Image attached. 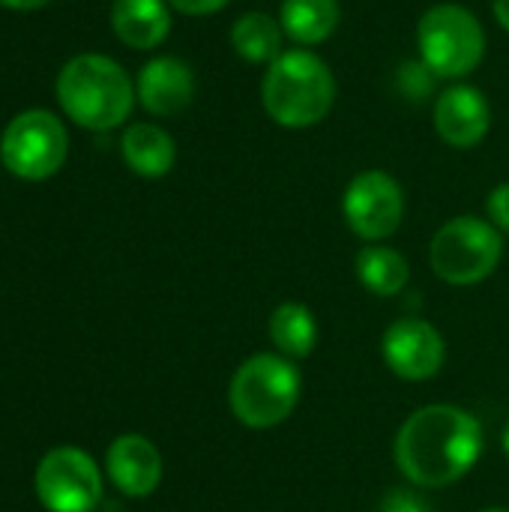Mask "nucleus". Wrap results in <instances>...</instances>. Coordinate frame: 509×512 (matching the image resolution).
<instances>
[{"label":"nucleus","mask_w":509,"mask_h":512,"mask_svg":"<svg viewBox=\"0 0 509 512\" xmlns=\"http://www.w3.org/2000/svg\"><path fill=\"white\" fill-rule=\"evenodd\" d=\"M483 456V426L459 405H423L396 432L393 459L417 489H447L468 477Z\"/></svg>","instance_id":"1"},{"label":"nucleus","mask_w":509,"mask_h":512,"mask_svg":"<svg viewBox=\"0 0 509 512\" xmlns=\"http://www.w3.org/2000/svg\"><path fill=\"white\" fill-rule=\"evenodd\" d=\"M54 99L69 123L87 132L120 129L138 102L132 75L108 54L69 57L54 78Z\"/></svg>","instance_id":"2"},{"label":"nucleus","mask_w":509,"mask_h":512,"mask_svg":"<svg viewBox=\"0 0 509 512\" xmlns=\"http://www.w3.org/2000/svg\"><path fill=\"white\" fill-rule=\"evenodd\" d=\"M261 105L282 129L318 126L336 105V75L315 51L291 48L267 66Z\"/></svg>","instance_id":"3"},{"label":"nucleus","mask_w":509,"mask_h":512,"mask_svg":"<svg viewBox=\"0 0 509 512\" xmlns=\"http://www.w3.org/2000/svg\"><path fill=\"white\" fill-rule=\"evenodd\" d=\"M303 375L282 354H252L237 366L228 384V405L246 429L282 426L300 402Z\"/></svg>","instance_id":"4"},{"label":"nucleus","mask_w":509,"mask_h":512,"mask_svg":"<svg viewBox=\"0 0 509 512\" xmlns=\"http://www.w3.org/2000/svg\"><path fill=\"white\" fill-rule=\"evenodd\" d=\"M417 48L435 78L462 81L486 57V30L468 6L435 3L417 21Z\"/></svg>","instance_id":"5"},{"label":"nucleus","mask_w":509,"mask_h":512,"mask_svg":"<svg viewBox=\"0 0 509 512\" xmlns=\"http://www.w3.org/2000/svg\"><path fill=\"white\" fill-rule=\"evenodd\" d=\"M504 258V234L480 216L444 222L429 243V267L447 285H477L489 279Z\"/></svg>","instance_id":"6"},{"label":"nucleus","mask_w":509,"mask_h":512,"mask_svg":"<svg viewBox=\"0 0 509 512\" xmlns=\"http://www.w3.org/2000/svg\"><path fill=\"white\" fill-rule=\"evenodd\" d=\"M66 156V123L48 108H24L0 132V162L18 180L42 183L66 165Z\"/></svg>","instance_id":"7"},{"label":"nucleus","mask_w":509,"mask_h":512,"mask_svg":"<svg viewBox=\"0 0 509 512\" xmlns=\"http://www.w3.org/2000/svg\"><path fill=\"white\" fill-rule=\"evenodd\" d=\"M33 489L48 512H93L102 501V471L78 447H54L42 456Z\"/></svg>","instance_id":"8"},{"label":"nucleus","mask_w":509,"mask_h":512,"mask_svg":"<svg viewBox=\"0 0 509 512\" xmlns=\"http://www.w3.org/2000/svg\"><path fill=\"white\" fill-rule=\"evenodd\" d=\"M342 216L354 237L363 243H384L393 237L405 216V192L387 171L369 168L351 177L342 195Z\"/></svg>","instance_id":"9"},{"label":"nucleus","mask_w":509,"mask_h":512,"mask_svg":"<svg viewBox=\"0 0 509 512\" xmlns=\"http://www.w3.org/2000/svg\"><path fill=\"white\" fill-rule=\"evenodd\" d=\"M381 357L402 381H429L447 360L444 336L423 318H399L384 330Z\"/></svg>","instance_id":"10"},{"label":"nucleus","mask_w":509,"mask_h":512,"mask_svg":"<svg viewBox=\"0 0 509 512\" xmlns=\"http://www.w3.org/2000/svg\"><path fill=\"white\" fill-rule=\"evenodd\" d=\"M492 126V105L486 93L474 84H450L435 99V132L447 147L471 150L477 147Z\"/></svg>","instance_id":"11"},{"label":"nucleus","mask_w":509,"mask_h":512,"mask_svg":"<svg viewBox=\"0 0 509 512\" xmlns=\"http://www.w3.org/2000/svg\"><path fill=\"white\" fill-rule=\"evenodd\" d=\"M138 105L153 117H177L195 99V72L183 57H150L135 75Z\"/></svg>","instance_id":"12"},{"label":"nucleus","mask_w":509,"mask_h":512,"mask_svg":"<svg viewBox=\"0 0 509 512\" xmlns=\"http://www.w3.org/2000/svg\"><path fill=\"white\" fill-rule=\"evenodd\" d=\"M105 471L126 498H150L162 483V453L138 432L120 435L105 453Z\"/></svg>","instance_id":"13"},{"label":"nucleus","mask_w":509,"mask_h":512,"mask_svg":"<svg viewBox=\"0 0 509 512\" xmlns=\"http://www.w3.org/2000/svg\"><path fill=\"white\" fill-rule=\"evenodd\" d=\"M108 21L126 48L153 51L171 33V6L168 0H114Z\"/></svg>","instance_id":"14"},{"label":"nucleus","mask_w":509,"mask_h":512,"mask_svg":"<svg viewBox=\"0 0 509 512\" xmlns=\"http://www.w3.org/2000/svg\"><path fill=\"white\" fill-rule=\"evenodd\" d=\"M120 156L126 168L144 180H159L165 177L174 162H177V144L168 129L159 123H129L120 135Z\"/></svg>","instance_id":"15"},{"label":"nucleus","mask_w":509,"mask_h":512,"mask_svg":"<svg viewBox=\"0 0 509 512\" xmlns=\"http://www.w3.org/2000/svg\"><path fill=\"white\" fill-rule=\"evenodd\" d=\"M342 21L339 0H282L279 24L285 36L303 48L327 42Z\"/></svg>","instance_id":"16"},{"label":"nucleus","mask_w":509,"mask_h":512,"mask_svg":"<svg viewBox=\"0 0 509 512\" xmlns=\"http://www.w3.org/2000/svg\"><path fill=\"white\" fill-rule=\"evenodd\" d=\"M357 282L375 297H396L411 282V267L405 255L384 243H366L354 258Z\"/></svg>","instance_id":"17"},{"label":"nucleus","mask_w":509,"mask_h":512,"mask_svg":"<svg viewBox=\"0 0 509 512\" xmlns=\"http://www.w3.org/2000/svg\"><path fill=\"white\" fill-rule=\"evenodd\" d=\"M285 30L279 24V18L267 15V12H243L234 24H231V48L237 57H243L246 63H264L270 66L276 57L285 54Z\"/></svg>","instance_id":"18"},{"label":"nucleus","mask_w":509,"mask_h":512,"mask_svg":"<svg viewBox=\"0 0 509 512\" xmlns=\"http://www.w3.org/2000/svg\"><path fill=\"white\" fill-rule=\"evenodd\" d=\"M270 342L276 345V354L288 360H306L318 345V321L309 306L303 303H279L267 321Z\"/></svg>","instance_id":"19"},{"label":"nucleus","mask_w":509,"mask_h":512,"mask_svg":"<svg viewBox=\"0 0 509 512\" xmlns=\"http://www.w3.org/2000/svg\"><path fill=\"white\" fill-rule=\"evenodd\" d=\"M432 81H435V72L423 63V60H405L402 69H399V93L405 99H426L432 93Z\"/></svg>","instance_id":"20"},{"label":"nucleus","mask_w":509,"mask_h":512,"mask_svg":"<svg viewBox=\"0 0 509 512\" xmlns=\"http://www.w3.org/2000/svg\"><path fill=\"white\" fill-rule=\"evenodd\" d=\"M486 219L501 231L509 234V180L507 183H498L489 198H486Z\"/></svg>","instance_id":"21"},{"label":"nucleus","mask_w":509,"mask_h":512,"mask_svg":"<svg viewBox=\"0 0 509 512\" xmlns=\"http://www.w3.org/2000/svg\"><path fill=\"white\" fill-rule=\"evenodd\" d=\"M378 512H432V510H429V504H426L420 495H414L411 489H393V492H387V495H384L381 510Z\"/></svg>","instance_id":"22"},{"label":"nucleus","mask_w":509,"mask_h":512,"mask_svg":"<svg viewBox=\"0 0 509 512\" xmlns=\"http://www.w3.org/2000/svg\"><path fill=\"white\" fill-rule=\"evenodd\" d=\"M231 0H168V6L180 15H192V18H201V15H216L228 6Z\"/></svg>","instance_id":"23"},{"label":"nucleus","mask_w":509,"mask_h":512,"mask_svg":"<svg viewBox=\"0 0 509 512\" xmlns=\"http://www.w3.org/2000/svg\"><path fill=\"white\" fill-rule=\"evenodd\" d=\"M51 0H0L3 9H12V12H36L42 6H48Z\"/></svg>","instance_id":"24"},{"label":"nucleus","mask_w":509,"mask_h":512,"mask_svg":"<svg viewBox=\"0 0 509 512\" xmlns=\"http://www.w3.org/2000/svg\"><path fill=\"white\" fill-rule=\"evenodd\" d=\"M492 12H495V21L509 33V0H492Z\"/></svg>","instance_id":"25"},{"label":"nucleus","mask_w":509,"mask_h":512,"mask_svg":"<svg viewBox=\"0 0 509 512\" xmlns=\"http://www.w3.org/2000/svg\"><path fill=\"white\" fill-rule=\"evenodd\" d=\"M501 447H504V453H507V459H509V423H507V429H504V435H501Z\"/></svg>","instance_id":"26"},{"label":"nucleus","mask_w":509,"mask_h":512,"mask_svg":"<svg viewBox=\"0 0 509 512\" xmlns=\"http://www.w3.org/2000/svg\"><path fill=\"white\" fill-rule=\"evenodd\" d=\"M480 512H509L507 507H489V510H480Z\"/></svg>","instance_id":"27"}]
</instances>
